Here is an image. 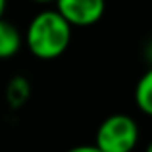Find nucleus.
<instances>
[{
  "mask_svg": "<svg viewBox=\"0 0 152 152\" xmlns=\"http://www.w3.org/2000/svg\"><path fill=\"white\" fill-rule=\"evenodd\" d=\"M139 123L127 114H112L98 125L94 145L102 152H133L139 142Z\"/></svg>",
  "mask_w": 152,
  "mask_h": 152,
  "instance_id": "f03ea898",
  "label": "nucleus"
},
{
  "mask_svg": "<svg viewBox=\"0 0 152 152\" xmlns=\"http://www.w3.org/2000/svg\"><path fill=\"white\" fill-rule=\"evenodd\" d=\"M66 152H102V150L93 142V145H77V146H71V148H67Z\"/></svg>",
  "mask_w": 152,
  "mask_h": 152,
  "instance_id": "0eeeda50",
  "label": "nucleus"
},
{
  "mask_svg": "<svg viewBox=\"0 0 152 152\" xmlns=\"http://www.w3.org/2000/svg\"><path fill=\"white\" fill-rule=\"evenodd\" d=\"M35 4H42V6H48V4H56V0H31Z\"/></svg>",
  "mask_w": 152,
  "mask_h": 152,
  "instance_id": "6e6552de",
  "label": "nucleus"
},
{
  "mask_svg": "<svg viewBox=\"0 0 152 152\" xmlns=\"http://www.w3.org/2000/svg\"><path fill=\"white\" fill-rule=\"evenodd\" d=\"M54 6L73 27H91L102 19L106 0H56Z\"/></svg>",
  "mask_w": 152,
  "mask_h": 152,
  "instance_id": "7ed1b4c3",
  "label": "nucleus"
},
{
  "mask_svg": "<svg viewBox=\"0 0 152 152\" xmlns=\"http://www.w3.org/2000/svg\"><path fill=\"white\" fill-rule=\"evenodd\" d=\"M73 25L56 8L41 10L29 21L23 41L37 60H56L67 50Z\"/></svg>",
  "mask_w": 152,
  "mask_h": 152,
  "instance_id": "f257e3e1",
  "label": "nucleus"
},
{
  "mask_svg": "<svg viewBox=\"0 0 152 152\" xmlns=\"http://www.w3.org/2000/svg\"><path fill=\"white\" fill-rule=\"evenodd\" d=\"M145 152H152V141L148 142V146H146V150H145Z\"/></svg>",
  "mask_w": 152,
  "mask_h": 152,
  "instance_id": "9d476101",
  "label": "nucleus"
},
{
  "mask_svg": "<svg viewBox=\"0 0 152 152\" xmlns=\"http://www.w3.org/2000/svg\"><path fill=\"white\" fill-rule=\"evenodd\" d=\"M6 4H8V0H0V18H4V12H6Z\"/></svg>",
  "mask_w": 152,
  "mask_h": 152,
  "instance_id": "1a4fd4ad",
  "label": "nucleus"
},
{
  "mask_svg": "<svg viewBox=\"0 0 152 152\" xmlns=\"http://www.w3.org/2000/svg\"><path fill=\"white\" fill-rule=\"evenodd\" d=\"M4 96H6V102H8V106H10L12 110L21 108L31 96V83H29V79L23 77V75H14V77L8 81V85H6Z\"/></svg>",
  "mask_w": 152,
  "mask_h": 152,
  "instance_id": "39448f33",
  "label": "nucleus"
},
{
  "mask_svg": "<svg viewBox=\"0 0 152 152\" xmlns=\"http://www.w3.org/2000/svg\"><path fill=\"white\" fill-rule=\"evenodd\" d=\"M135 104L145 115L152 118V66L141 75L135 85Z\"/></svg>",
  "mask_w": 152,
  "mask_h": 152,
  "instance_id": "423d86ee",
  "label": "nucleus"
},
{
  "mask_svg": "<svg viewBox=\"0 0 152 152\" xmlns=\"http://www.w3.org/2000/svg\"><path fill=\"white\" fill-rule=\"evenodd\" d=\"M25 46L23 35L14 23L0 18V60H10Z\"/></svg>",
  "mask_w": 152,
  "mask_h": 152,
  "instance_id": "20e7f679",
  "label": "nucleus"
}]
</instances>
